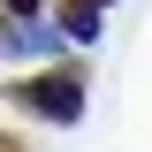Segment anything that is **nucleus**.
<instances>
[{"mask_svg": "<svg viewBox=\"0 0 152 152\" xmlns=\"http://www.w3.org/2000/svg\"><path fill=\"white\" fill-rule=\"evenodd\" d=\"M8 99H15L23 114H38V122H84V76L53 69V76H23V84H8Z\"/></svg>", "mask_w": 152, "mask_h": 152, "instance_id": "obj_1", "label": "nucleus"}, {"mask_svg": "<svg viewBox=\"0 0 152 152\" xmlns=\"http://www.w3.org/2000/svg\"><path fill=\"white\" fill-rule=\"evenodd\" d=\"M53 38L61 31H46L38 15H15V31H0V46H8L15 61H38V53H53Z\"/></svg>", "mask_w": 152, "mask_h": 152, "instance_id": "obj_2", "label": "nucleus"}, {"mask_svg": "<svg viewBox=\"0 0 152 152\" xmlns=\"http://www.w3.org/2000/svg\"><path fill=\"white\" fill-rule=\"evenodd\" d=\"M61 38H69V46H99V8L91 0H69V8H61Z\"/></svg>", "mask_w": 152, "mask_h": 152, "instance_id": "obj_3", "label": "nucleus"}, {"mask_svg": "<svg viewBox=\"0 0 152 152\" xmlns=\"http://www.w3.org/2000/svg\"><path fill=\"white\" fill-rule=\"evenodd\" d=\"M0 8H8V15H38V0H0Z\"/></svg>", "mask_w": 152, "mask_h": 152, "instance_id": "obj_4", "label": "nucleus"}, {"mask_svg": "<svg viewBox=\"0 0 152 152\" xmlns=\"http://www.w3.org/2000/svg\"><path fill=\"white\" fill-rule=\"evenodd\" d=\"M91 8H107V0H91Z\"/></svg>", "mask_w": 152, "mask_h": 152, "instance_id": "obj_5", "label": "nucleus"}]
</instances>
